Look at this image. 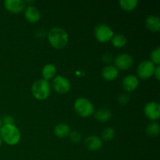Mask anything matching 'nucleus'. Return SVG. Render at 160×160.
Segmentation results:
<instances>
[{"mask_svg": "<svg viewBox=\"0 0 160 160\" xmlns=\"http://www.w3.org/2000/svg\"><path fill=\"white\" fill-rule=\"evenodd\" d=\"M144 112L148 119L151 120H157L160 117L159 104L155 102H150L145 105Z\"/></svg>", "mask_w": 160, "mask_h": 160, "instance_id": "obj_9", "label": "nucleus"}, {"mask_svg": "<svg viewBox=\"0 0 160 160\" xmlns=\"http://www.w3.org/2000/svg\"><path fill=\"white\" fill-rule=\"evenodd\" d=\"M48 39L53 48L56 49L63 48L68 43V34L61 28H53L48 31Z\"/></svg>", "mask_w": 160, "mask_h": 160, "instance_id": "obj_1", "label": "nucleus"}, {"mask_svg": "<svg viewBox=\"0 0 160 160\" xmlns=\"http://www.w3.org/2000/svg\"><path fill=\"white\" fill-rule=\"evenodd\" d=\"M156 66L152 61L145 60L140 62L137 68V73L142 79H148L154 74Z\"/></svg>", "mask_w": 160, "mask_h": 160, "instance_id": "obj_6", "label": "nucleus"}, {"mask_svg": "<svg viewBox=\"0 0 160 160\" xmlns=\"http://www.w3.org/2000/svg\"><path fill=\"white\" fill-rule=\"evenodd\" d=\"M118 70L114 66L109 65L105 67L102 71V76L106 81H111L115 80L118 77Z\"/></svg>", "mask_w": 160, "mask_h": 160, "instance_id": "obj_14", "label": "nucleus"}, {"mask_svg": "<svg viewBox=\"0 0 160 160\" xmlns=\"http://www.w3.org/2000/svg\"><path fill=\"white\" fill-rule=\"evenodd\" d=\"M154 75H155V77H156V79L157 80L160 79V67H159V66H158V67H156V69H155Z\"/></svg>", "mask_w": 160, "mask_h": 160, "instance_id": "obj_28", "label": "nucleus"}, {"mask_svg": "<svg viewBox=\"0 0 160 160\" xmlns=\"http://www.w3.org/2000/svg\"><path fill=\"white\" fill-rule=\"evenodd\" d=\"M113 31L106 24L101 23L95 27V36L100 42H107L113 37Z\"/></svg>", "mask_w": 160, "mask_h": 160, "instance_id": "obj_5", "label": "nucleus"}, {"mask_svg": "<svg viewBox=\"0 0 160 160\" xmlns=\"http://www.w3.org/2000/svg\"><path fill=\"white\" fill-rule=\"evenodd\" d=\"M0 137L7 145H15L20 142V132L13 124L2 125L0 128Z\"/></svg>", "mask_w": 160, "mask_h": 160, "instance_id": "obj_2", "label": "nucleus"}, {"mask_svg": "<svg viewBox=\"0 0 160 160\" xmlns=\"http://www.w3.org/2000/svg\"><path fill=\"white\" fill-rule=\"evenodd\" d=\"M138 79L137 77H135L133 74L126 76L123 78V81H122L123 88L128 92H133V91H134L135 89H137V88L138 87Z\"/></svg>", "mask_w": 160, "mask_h": 160, "instance_id": "obj_11", "label": "nucleus"}, {"mask_svg": "<svg viewBox=\"0 0 160 160\" xmlns=\"http://www.w3.org/2000/svg\"><path fill=\"white\" fill-rule=\"evenodd\" d=\"M74 109L77 113L82 117H88L94 113V106L85 98H78L74 102Z\"/></svg>", "mask_w": 160, "mask_h": 160, "instance_id": "obj_4", "label": "nucleus"}, {"mask_svg": "<svg viewBox=\"0 0 160 160\" xmlns=\"http://www.w3.org/2000/svg\"><path fill=\"white\" fill-rule=\"evenodd\" d=\"M151 59L152 62L154 64H157L159 65L160 63V48L157 47L155 48L151 53Z\"/></svg>", "mask_w": 160, "mask_h": 160, "instance_id": "obj_23", "label": "nucleus"}, {"mask_svg": "<svg viewBox=\"0 0 160 160\" xmlns=\"http://www.w3.org/2000/svg\"><path fill=\"white\" fill-rule=\"evenodd\" d=\"M70 127L66 123H59L54 128V134L59 138H64L70 134Z\"/></svg>", "mask_w": 160, "mask_h": 160, "instance_id": "obj_16", "label": "nucleus"}, {"mask_svg": "<svg viewBox=\"0 0 160 160\" xmlns=\"http://www.w3.org/2000/svg\"><path fill=\"white\" fill-rule=\"evenodd\" d=\"M145 26L152 32H158L160 30V19L157 16H149L145 20Z\"/></svg>", "mask_w": 160, "mask_h": 160, "instance_id": "obj_15", "label": "nucleus"}, {"mask_svg": "<svg viewBox=\"0 0 160 160\" xmlns=\"http://www.w3.org/2000/svg\"><path fill=\"white\" fill-rule=\"evenodd\" d=\"M84 146L89 151H97L102 146V141L99 137L95 135H91L86 138L84 140Z\"/></svg>", "mask_w": 160, "mask_h": 160, "instance_id": "obj_12", "label": "nucleus"}, {"mask_svg": "<svg viewBox=\"0 0 160 160\" xmlns=\"http://www.w3.org/2000/svg\"><path fill=\"white\" fill-rule=\"evenodd\" d=\"M42 76H43L44 80H48L52 79L55 77L56 73V68L53 64H47L42 69Z\"/></svg>", "mask_w": 160, "mask_h": 160, "instance_id": "obj_18", "label": "nucleus"}, {"mask_svg": "<svg viewBox=\"0 0 160 160\" xmlns=\"http://www.w3.org/2000/svg\"><path fill=\"white\" fill-rule=\"evenodd\" d=\"M133 58L131 55L128 53H122L118 55L117 57L114 59V63H115L116 68L117 70H126L131 68L133 65Z\"/></svg>", "mask_w": 160, "mask_h": 160, "instance_id": "obj_7", "label": "nucleus"}, {"mask_svg": "<svg viewBox=\"0 0 160 160\" xmlns=\"http://www.w3.org/2000/svg\"><path fill=\"white\" fill-rule=\"evenodd\" d=\"M115 137V131L112 128H106L102 134V138L105 141H111Z\"/></svg>", "mask_w": 160, "mask_h": 160, "instance_id": "obj_22", "label": "nucleus"}, {"mask_svg": "<svg viewBox=\"0 0 160 160\" xmlns=\"http://www.w3.org/2000/svg\"><path fill=\"white\" fill-rule=\"evenodd\" d=\"M2 119L0 118V128H2Z\"/></svg>", "mask_w": 160, "mask_h": 160, "instance_id": "obj_29", "label": "nucleus"}, {"mask_svg": "<svg viewBox=\"0 0 160 160\" xmlns=\"http://www.w3.org/2000/svg\"><path fill=\"white\" fill-rule=\"evenodd\" d=\"M4 6L6 10L11 13H20L26 6V3L20 0H6L4 2Z\"/></svg>", "mask_w": 160, "mask_h": 160, "instance_id": "obj_10", "label": "nucleus"}, {"mask_svg": "<svg viewBox=\"0 0 160 160\" xmlns=\"http://www.w3.org/2000/svg\"><path fill=\"white\" fill-rule=\"evenodd\" d=\"M146 133L150 137H156L159 134V125L156 122L149 123L146 128Z\"/></svg>", "mask_w": 160, "mask_h": 160, "instance_id": "obj_21", "label": "nucleus"}, {"mask_svg": "<svg viewBox=\"0 0 160 160\" xmlns=\"http://www.w3.org/2000/svg\"><path fill=\"white\" fill-rule=\"evenodd\" d=\"M2 122H3L4 125L13 124L14 120L12 117H10V116H5V117L2 118Z\"/></svg>", "mask_w": 160, "mask_h": 160, "instance_id": "obj_26", "label": "nucleus"}, {"mask_svg": "<svg viewBox=\"0 0 160 160\" xmlns=\"http://www.w3.org/2000/svg\"><path fill=\"white\" fill-rule=\"evenodd\" d=\"M103 60L107 62V63L111 62V60H112V55L110 53H106L105 55H103Z\"/></svg>", "mask_w": 160, "mask_h": 160, "instance_id": "obj_27", "label": "nucleus"}, {"mask_svg": "<svg viewBox=\"0 0 160 160\" xmlns=\"http://www.w3.org/2000/svg\"><path fill=\"white\" fill-rule=\"evenodd\" d=\"M51 87L48 81L44 79H39L36 81L31 87L32 95L36 99L45 100L50 95Z\"/></svg>", "mask_w": 160, "mask_h": 160, "instance_id": "obj_3", "label": "nucleus"}, {"mask_svg": "<svg viewBox=\"0 0 160 160\" xmlns=\"http://www.w3.org/2000/svg\"><path fill=\"white\" fill-rule=\"evenodd\" d=\"M69 135H70V142H73V143L78 144L81 141V134L78 131H72V132L70 133Z\"/></svg>", "mask_w": 160, "mask_h": 160, "instance_id": "obj_24", "label": "nucleus"}, {"mask_svg": "<svg viewBox=\"0 0 160 160\" xmlns=\"http://www.w3.org/2000/svg\"><path fill=\"white\" fill-rule=\"evenodd\" d=\"M24 16L26 20L30 23H36L40 20L41 17V14L38 9L31 5H29L25 9Z\"/></svg>", "mask_w": 160, "mask_h": 160, "instance_id": "obj_13", "label": "nucleus"}, {"mask_svg": "<svg viewBox=\"0 0 160 160\" xmlns=\"http://www.w3.org/2000/svg\"><path fill=\"white\" fill-rule=\"evenodd\" d=\"M2 140L1 137H0V146H1V145H2Z\"/></svg>", "mask_w": 160, "mask_h": 160, "instance_id": "obj_30", "label": "nucleus"}, {"mask_svg": "<svg viewBox=\"0 0 160 160\" xmlns=\"http://www.w3.org/2000/svg\"><path fill=\"white\" fill-rule=\"evenodd\" d=\"M55 91L59 94H66L70 90V83L62 76H56L52 81Z\"/></svg>", "mask_w": 160, "mask_h": 160, "instance_id": "obj_8", "label": "nucleus"}, {"mask_svg": "<svg viewBox=\"0 0 160 160\" xmlns=\"http://www.w3.org/2000/svg\"><path fill=\"white\" fill-rule=\"evenodd\" d=\"M112 44L114 47L116 48H122V47L125 46L127 44V40L126 37L123 34H116V35H113V37L112 38Z\"/></svg>", "mask_w": 160, "mask_h": 160, "instance_id": "obj_19", "label": "nucleus"}, {"mask_svg": "<svg viewBox=\"0 0 160 160\" xmlns=\"http://www.w3.org/2000/svg\"><path fill=\"white\" fill-rule=\"evenodd\" d=\"M138 1V0H120V5L122 9L126 11H132L137 6Z\"/></svg>", "mask_w": 160, "mask_h": 160, "instance_id": "obj_20", "label": "nucleus"}, {"mask_svg": "<svg viewBox=\"0 0 160 160\" xmlns=\"http://www.w3.org/2000/svg\"><path fill=\"white\" fill-rule=\"evenodd\" d=\"M130 100V96L129 95H126V94H123V95H120V97L118 98L119 102L121 105H126L127 103L129 102Z\"/></svg>", "mask_w": 160, "mask_h": 160, "instance_id": "obj_25", "label": "nucleus"}, {"mask_svg": "<svg viewBox=\"0 0 160 160\" xmlns=\"http://www.w3.org/2000/svg\"><path fill=\"white\" fill-rule=\"evenodd\" d=\"M111 112L106 108H101L95 112V120L99 122H106L110 119Z\"/></svg>", "mask_w": 160, "mask_h": 160, "instance_id": "obj_17", "label": "nucleus"}]
</instances>
